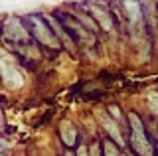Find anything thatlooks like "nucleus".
Listing matches in <instances>:
<instances>
[{"label": "nucleus", "instance_id": "1", "mask_svg": "<svg viewBox=\"0 0 158 156\" xmlns=\"http://www.w3.org/2000/svg\"><path fill=\"white\" fill-rule=\"evenodd\" d=\"M26 20H28V28H30V34H32L34 40H38L42 46H48V47H52V50H59V47H61V43H59V40L56 38L52 26H49L48 20H46V16L30 14V16H26Z\"/></svg>", "mask_w": 158, "mask_h": 156}, {"label": "nucleus", "instance_id": "2", "mask_svg": "<svg viewBox=\"0 0 158 156\" xmlns=\"http://www.w3.org/2000/svg\"><path fill=\"white\" fill-rule=\"evenodd\" d=\"M0 79H2V83L12 91H16L24 85V77H22V73H20V69L16 67L14 60L10 55H6V53H2V51H0Z\"/></svg>", "mask_w": 158, "mask_h": 156}, {"label": "nucleus", "instance_id": "3", "mask_svg": "<svg viewBox=\"0 0 158 156\" xmlns=\"http://www.w3.org/2000/svg\"><path fill=\"white\" fill-rule=\"evenodd\" d=\"M4 36L14 43L26 46V43H30L32 34H30V28H26L22 24V18L10 16V18H6V22H4Z\"/></svg>", "mask_w": 158, "mask_h": 156}, {"label": "nucleus", "instance_id": "4", "mask_svg": "<svg viewBox=\"0 0 158 156\" xmlns=\"http://www.w3.org/2000/svg\"><path fill=\"white\" fill-rule=\"evenodd\" d=\"M99 123H101L103 130L107 133V138H111L113 142H115L117 146H121L123 150L128 148V140L125 138V134H123V126H121L118 121H115L109 113L107 115L101 113V115H99Z\"/></svg>", "mask_w": 158, "mask_h": 156}, {"label": "nucleus", "instance_id": "5", "mask_svg": "<svg viewBox=\"0 0 158 156\" xmlns=\"http://www.w3.org/2000/svg\"><path fill=\"white\" fill-rule=\"evenodd\" d=\"M57 133H59V140H61L63 146H65V150H73V152H75L79 146L83 144L77 125L71 123V121H61Z\"/></svg>", "mask_w": 158, "mask_h": 156}, {"label": "nucleus", "instance_id": "6", "mask_svg": "<svg viewBox=\"0 0 158 156\" xmlns=\"http://www.w3.org/2000/svg\"><path fill=\"white\" fill-rule=\"evenodd\" d=\"M91 16H95L97 20H99V24H101V28H103V30H111V28H113L111 16H109V12H107V10L93 6V8H91Z\"/></svg>", "mask_w": 158, "mask_h": 156}, {"label": "nucleus", "instance_id": "7", "mask_svg": "<svg viewBox=\"0 0 158 156\" xmlns=\"http://www.w3.org/2000/svg\"><path fill=\"white\" fill-rule=\"evenodd\" d=\"M125 8L128 14V20L131 22H138L140 20V4L135 2V0H125Z\"/></svg>", "mask_w": 158, "mask_h": 156}, {"label": "nucleus", "instance_id": "8", "mask_svg": "<svg viewBox=\"0 0 158 156\" xmlns=\"http://www.w3.org/2000/svg\"><path fill=\"white\" fill-rule=\"evenodd\" d=\"M146 107L150 109L152 115L158 117V91H150V93L146 95Z\"/></svg>", "mask_w": 158, "mask_h": 156}, {"label": "nucleus", "instance_id": "9", "mask_svg": "<svg viewBox=\"0 0 158 156\" xmlns=\"http://www.w3.org/2000/svg\"><path fill=\"white\" fill-rule=\"evenodd\" d=\"M107 113H111V117H113L115 121H121V111H118V107H117V105L107 107Z\"/></svg>", "mask_w": 158, "mask_h": 156}, {"label": "nucleus", "instance_id": "10", "mask_svg": "<svg viewBox=\"0 0 158 156\" xmlns=\"http://www.w3.org/2000/svg\"><path fill=\"white\" fill-rule=\"evenodd\" d=\"M8 148H10V144L4 138H0V152H8Z\"/></svg>", "mask_w": 158, "mask_h": 156}, {"label": "nucleus", "instance_id": "11", "mask_svg": "<svg viewBox=\"0 0 158 156\" xmlns=\"http://www.w3.org/2000/svg\"><path fill=\"white\" fill-rule=\"evenodd\" d=\"M0 156H8V152H0Z\"/></svg>", "mask_w": 158, "mask_h": 156}, {"label": "nucleus", "instance_id": "12", "mask_svg": "<svg viewBox=\"0 0 158 156\" xmlns=\"http://www.w3.org/2000/svg\"><path fill=\"white\" fill-rule=\"evenodd\" d=\"M14 156H26V154H14Z\"/></svg>", "mask_w": 158, "mask_h": 156}, {"label": "nucleus", "instance_id": "13", "mask_svg": "<svg viewBox=\"0 0 158 156\" xmlns=\"http://www.w3.org/2000/svg\"><path fill=\"white\" fill-rule=\"evenodd\" d=\"M0 125H2V119H0Z\"/></svg>", "mask_w": 158, "mask_h": 156}]
</instances>
